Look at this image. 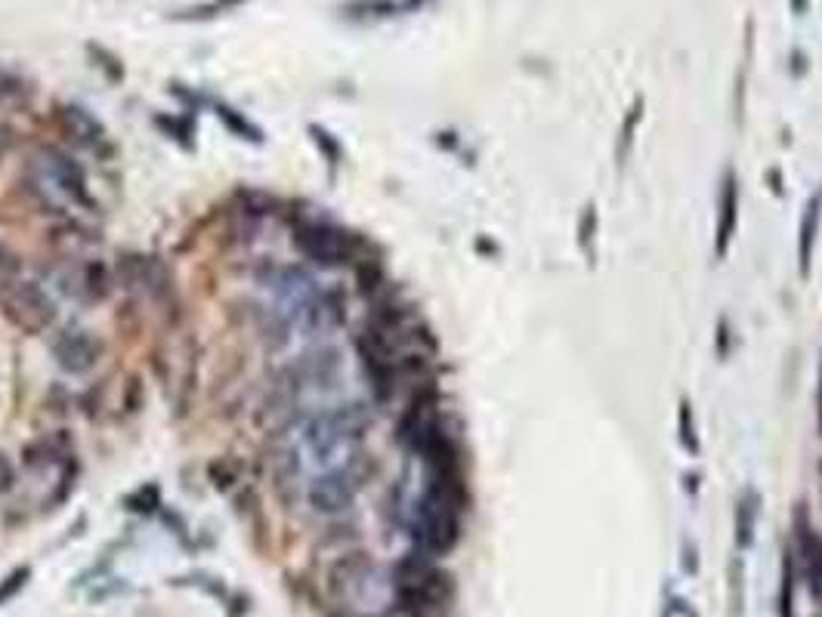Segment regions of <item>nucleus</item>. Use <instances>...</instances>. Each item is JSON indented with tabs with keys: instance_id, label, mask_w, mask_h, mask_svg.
Listing matches in <instances>:
<instances>
[{
	"instance_id": "f257e3e1",
	"label": "nucleus",
	"mask_w": 822,
	"mask_h": 617,
	"mask_svg": "<svg viewBox=\"0 0 822 617\" xmlns=\"http://www.w3.org/2000/svg\"><path fill=\"white\" fill-rule=\"evenodd\" d=\"M396 593L408 611H424L446 603L452 596V580L433 565V556L415 549L396 565Z\"/></svg>"
},
{
	"instance_id": "f03ea898",
	"label": "nucleus",
	"mask_w": 822,
	"mask_h": 617,
	"mask_svg": "<svg viewBox=\"0 0 822 617\" xmlns=\"http://www.w3.org/2000/svg\"><path fill=\"white\" fill-rule=\"evenodd\" d=\"M294 245L321 269H337L347 266L349 260L359 257V241L356 235L331 226V222H297L294 226Z\"/></svg>"
},
{
	"instance_id": "7ed1b4c3",
	"label": "nucleus",
	"mask_w": 822,
	"mask_h": 617,
	"mask_svg": "<svg viewBox=\"0 0 822 617\" xmlns=\"http://www.w3.org/2000/svg\"><path fill=\"white\" fill-rule=\"evenodd\" d=\"M0 302H3V312L16 328L29 330V334H41V330L57 325V300L38 281L13 278V281L0 285Z\"/></svg>"
},
{
	"instance_id": "20e7f679",
	"label": "nucleus",
	"mask_w": 822,
	"mask_h": 617,
	"mask_svg": "<svg viewBox=\"0 0 822 617\" xmlns=\"http://www.w3.org/2000/svg\"><path fill=\"white\" fill-rule=\"evenodd\" d=\"M34 170H38V186H50L53 192L62 195L71 205H93L90 198V186H87L85 167L78 165L71 155L62 149H41V155L34 158Z\"/></svg>"
},
{
	"instance_id": "39448f33",
	"label": "nucleus",
	"mask_w": 822,
	"mask_h": 617,
	"mask_svg": "<svg viewBox=\"0 0 822 617\" xmlns=\"http://www.w3.org/2000/svg\"><path fill=\"white\" fill-rule=\"evenodd\" d=\"M50 352L57 358V365L71 377H81L87 370L97 368L102 344L85 328H66L59 330L57 337L50 340Z\"/></svg>"
},
{
	"instance_id": "423d86ee",
	"label": "nucleus",
	"mask_w": 822,
	"mask_h": 617,
	"mask_svg": "<svg viewBox=\"0 0 822 617\" xmlns=\"http://www.w3.org/2000/svg\"><path fill=\"white\" fill-rule=\"evenodd\" d=\"M794 544H798V556L801 559V571L808 580L813 603L822 605V535L813 528L808 509H794Z\"/></svg>"
},
{
	"instance_id": "0eeeda50",
	"label": "nucleus",
	"mask_w": 822,
	"mask_h": 617,
	"mask_svg": "<svg viewBox=\"0 0 822 617\" xmlns=\"http://www.w3.org/2000/svg\"><path fill=\"white\" fill-rule=\"evenodd\" d=\"M739 205H742L739 173L733 167H726V173L721 177V192H717V220H714V257L717 260H724L736 238Z\"/></svg>"
},
{
	"instance_id": "6e6552de",
	"label": "nucleus",
	"mask_w": 822,
	"mask_h": 617,
	"mask_svg": "<svg viewBox=\"0 0 822 617\" xmlns=\"http://www.w3.org/2000/svg\"><path fill=\"white\" fill-rule=\"evenodd\" d=\"M57 123L59 130L66 133V137L75 142V146H81V149H90V151H99L106 142H109V133H106V127L90 115L87 109L81 106H59L57 109Z\"/></svg>"
},
{
	"instance_id": "1a4fd4ad",
	"label": "nucleus",
	"mask_w": 822,
	"mask_h": 617,
	"mask_svg": "<svg viewBox=\"0 0 822 617\" xmlns=\"http://www.w3.org/2000/svg\"><path fill=\"white\" fill-rule=\"evenodd\" d=\"M822 232V189L810 195L808 207H804V217L798 226V269L801 278H810L813 272V253H816V241Z\"/></svg>"
},
{
	"instance_id": "9d476101",
	"label": "nucleus",
	"mask_w": 822,
	"mask_h": 617,
	"mask_svg": "<svg viewBox=\"0 0 822 617\" xmlns=\"http://www.w3.org/2000/svg\"><path fill=\"white\" fill-rule=\"evenodd\" d=\"M353 497H356V485L349 481L347 472H328L309 488V504L319 512H340L353 504Z\"/></svg>"
},
{
	"instance_id": "9b49d317",
	"label": "nucleus",
	"mask_w": 822,
	"mask_h": 617,
	"mask_svg": "<svg viewBox=\"0 0 822 617\" xmlns=\"http://www.w3.org/2000/svg\"><path fill=\"white\" fill-rule=\"evenodd\" d=\"M757 512H761V497L754 488H745L739 494L736 504V544L739 549H749L754 540V525H757Z\"/></svg>"
},
{
	"instance_id": "f8f14e48",
	"label": "nucleus",
	"mask_w": 822,
	"mask_h": 617,
	"mask_svg": "<svg viewBox=\"0 0 822 617\" xmlns=\"http://www.w3.org/2000/svg\"><path fill=\"white\" fill-rule=\"evenodd\" d=\"M677 441H681V448L690 457H699V451H702L696 414H693V401L690 398H681V408H677Z\"/></svg>"
},
{
	"instance_id": "ddd939ff",
	"label": "nucleus",
	"mask_w": 822,
	"mask_h": 617,
	"mask_svg": "<svg viewBox=\"0 0 822 617\" xmlns=\"http://www.w3.org/2000/svg\"><path fill=\"white\" fill-rule=\"evenodd\" d=\"M643 121V99H634V106L625 111V121H622V133H618V142H615V161L625 165V158L634 149V139H637V130H641Z\"/></svg>"
},
{
	"instance_id": "4468645a",
	"label": "nucleus",
	"mask_w": 822,
	"mask_h": 617,
	"mask_svg": "<svg viewBox=\"0 0 822 617\" xmlns=\"http://www.w3.org/2000/svg\"><path fill=\"white\" fill-rule=\"evenodd\" d=\"M217 118L236 133L238 139H248V142H264V133H260V127H254L241 111L229 109V106H217Z\"/></svg>"
},
{
	"instance_id": "2eb2a0df",
	"label": "nucleus",
	"mask_w": 822,
	"mask_h": 617,
	"mask_svg": "<svg viewBox=\"0 0 822 617\" xmlns=\"http://www.w3.org/2000/svg\"><path fill=\"white\" fill-rule=\"evenodd\" d=\"M85 290L93 297V300H106L109 297V290H112V278H109V269L102 266V262H87L85 269Z\"/></svg>"
},
{
	"instance_id": "dca6fc26",
	"label": "nucleus",
	"mask_w": 822,
	"mask_h": 617,
	"mask_svg": "<svg viewBox=\"0 0 822 617\" xmlns=\"http://www.w3.org/2000/svg\"><path fill=\"white\" fill-rule=\"evenodd\" d=\"M594 241H597V210H594V205H587L582 220H578V245L587 257H594Z\"/></svg>"
},
{
	"instance_id": "f3484780",
	"label": "nucleus",
	"mask_w": 822,
	"mask_h": 617,
	"mask_svg": "<svg viewBox=\"0 0 822 617\" xmlns=\"http://www.w3.org/2000/svg\"><path fill=\"white\" fill-rule=\"evenodd\" d=\"M309 133H313V142L319 146L321 155L328 158V165H331V167L340 165V158H344V151H340V146H337V139L331 137L328 130H321V127H316V123L309 127Z\"/></svg>"
},
{
	"instance_id": "a211bd4d",
	"label": "nucleus",
	"mask_w": 822,
	"mask_h": 617,
	"mask_svg": "<svg viewBox=\"0 0 822 617\" xmlns=\"http://www.w3.org/2000/svg\"><path fill=\"white\" fill-rule=\"evenodd\" d=\"M29 577H31L29 565H26V568H16V571H10V575L3 577V584H0V605L10 603L16 593H19L22 587H26V584H29Z\"/></svg>"
},
{
	"instance_id": "6ab92c4d",
	"label": "nucleus",
	"mask_w": 822,
	"mask_h": 617,
	"mask_svg": "<svg viewBox=\"0 0 822 617\" xmlns=\"http://www.w3.org/2000/svg\"><path fill=\"white\" fill-rule=\"evenodd\" d=\"M158 500H161V494H158V488H155V485H149V488H140L137 494H130V497H127V507L137 509V512H149V507H146V504L158 507Z\"/></svg>"
},
{
	"instance_id": "aec40b11",
	"label": "nucleus",
	"mask_w": 822,
	"mask_h": 617,
	"mask_svg": "<svg viewBox=\"0 0 822 617\" xmlns=\"http://www.w3.org/2000/svg\"><path fill=\"white\" fill-rule=\"evenodd\" d=\"M241 0H214L208 7H196V10H189V16H182V19H205V16H217L224 13V10H232L238 7Z\"/></svg>"
},
{
	"instance_id": "412c9836",
	"label": "nucleus",
	"mask_w": 822,
	"mask_h": 617,
	"mask_svg": "<svg viewBox=\"0 0 822 617\" xmlns=\"http://www.w3.org/2000/svg\"><path fill=\"white\" fill-rule=\"evenodd\" d=\"M13 485H16V467H13V460H10L7 454L0 451V494L13 491Z\"/></svg>"
},
{
	"instance_id": "4be33fe9",
	"label": "nucleus",
	"mask_w": 822,
	"mask_h": 617,
	"mask_svg": "<svg viewBox=\"0 0 822 617\" xmlns=\"http://www.w3.org/2000/svg\"><path fill=\"white\" fill-rule=\"evenodd\" d=\"M19 90H22V87H19V81H16L13 74H7V71L0 69V102L19 97Z\"/></svg>"
},
{
	"instance_id": "5701e85b",
	"label": "nucleus",
	"mask_w": 822,
	"mask_h": 617,
	"mask_svg": "<svg viewBox=\"0 0 822 617\" xmlns=\"http://www.w3.org/2000/svg\"><path fill=\"white\" fill-rule=\"evenodd\" d=\"M726 356H730V321L721 318V321H717V358L726 361Z\"/></svg>"
},
{
	"instance_id": "b1692460",
	"label": "nucleus",
	"mask_w": 822,
	"mask_h": 617,
	"mask_svg": "<svg viewBox=\"0 0 822 617\" xmlns=\"http://www.w3.org/2000/svg\"><path fill=\"white\" fill-rule=\"evenodd\" d=\"M16 278V260L0 247V285H7V281H13Z\"/></svg>"
},
{
	"instance_id": "393cba45",
	"label": "nucleus",
	"mask_w": 822,
	"mask_h": 617,
	"mask_svg": "<svg viewBox=\"0 0 822 617\" xmlns=\"http://www.w3.org/2000/svg\"><path fill=\"white\" fill-rule=\"evenodd\" d=\"M10 149H13V130L7 123H0V158Z\"/></svg>"
},
{
	"instance_id": "a878e982",
	"label": "nucleus",
	"mask_w": 822,
	"mask_h": 617,
	"mask_svg": "<svg viewBox=\"0 0 822 617\" xmlns=\"http://www.w3.org/2000/svg\"><path fill=\"white\" fill-rule=\"evenodd\" d=\"M816 429L822 436V361H820V386H816Z\"/></svg>"
}]
</instances>
